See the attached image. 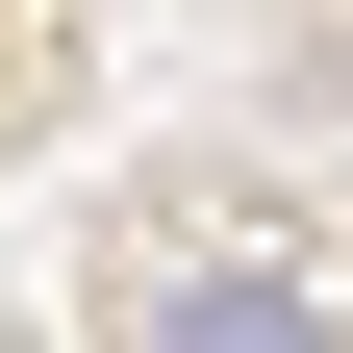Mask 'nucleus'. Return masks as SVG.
Masks as SVG:
<instances>
[{
	"instance_id": "nucleus-1",
	"label": "nucleus",
	"mask_w": 353,
	"mask_h": 353,
	"mask_svg": "<svg viewBox=\"0 0 353 353\" xmlns=\"http://www.w3.org/2000/svg\"><path fill=\"white\" fill-rule=\"evenodd\" d=\"M152 353H328V303H278V278H176Z\"/></svg>"
}]
</instances>
